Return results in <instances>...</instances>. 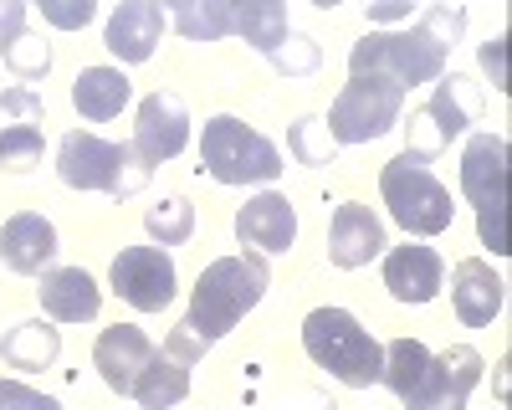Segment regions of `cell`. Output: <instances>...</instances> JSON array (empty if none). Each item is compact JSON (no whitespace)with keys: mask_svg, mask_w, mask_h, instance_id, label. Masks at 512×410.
Segmentation results:
<instances>
[{"mask_svg":"<svg viewBox=\"0 0 512 410\" xmlns=\"http://www.w3.org/2000/svg\"><path fill=\"white\" fill-rule=\"evenodd\" d=\"M461 31H466L461 6H431V11H420V21L410 31H369L364 41H354L349 72L354 77H384V82H395L400 93H410L415 82H436L446 72Z\"/></svg>","mask_w":512,"mask_h":410,"instance_id":"6da1fadb","label":"cell"},{"mask_svg":"<svg viewBox=\"0 0 512 410\" xmlns=\"http://www.w3.org/2000/svg\"><path fill=\"white\" fill-rule=\"evenodd\" d=\"M267 282H272V267H267V257H221V262H210L205 272H200V282H195V298H190V328L205 339V344H216V339H226L231 328L262 303V293H267Z\"/></svg>","mask_w":512,"mask_h":410,"instance_id":"7a4b0ae2","label":"cell"},{"mask_svg":"<svg viewBox=\"0 0 512 410\" xmlns=\"http://www.w3.org/2000/svg\"><path fill=\"white\" fill-rule=\"evenodd\" d=\"M303 349L313 354V364H323L333 380H344L354 390H369L384 375L379 339L369 334V328L349 308H313L303 318Z\"/></svg>","mask_w":512,"mask_h":410,"instance_id":"3957f363","label":"cell"},{"mask_svg":"<svg viewBox=\"0 0 512 410\" xmlns=\"http://www.w3.org/2000/svg\"><path fill=\"white\" fill-rule=\"evenodd\" d=\"M57 175L72 190H103V195H134L154 180V170L139 159L134 144H108L98 134L72 129L57 149Z\"/></svg>","mask_w":512,"mask_h":410,"instance_id":"277c9868","label":"cell"},{"mask_svg":"<svg viewBox=\"0 0 512 410\" xmlns=\"http://www.w3.org/2000/svg\"><path fill=\"white\" fill-rule=\"evenodd\" d=\"M507 139L502 134H477L461 154V195L477 205V236L492 246V257H507Z\"/></svg>","mask_w":512,"mask_h":410,"instance_id":"5b68a950","label":"cell"},{"mask_svg":"<svg viewBox=\"0 0 512 410\" xmlns=\"http://www.w3.org/2000/svg\"><path fill=\"white\" fill-rule=\"evenodd\" d=\"M200 164L210 180L221 185H267L282 175V154L267 134L246 129L236 113H221L205 123V139H200Z\"/></svg>","mask_w":512,"mask_h":410,"instance_id":"8992f818","label":"cell"},{"mask_svg":"<svg viewBox=\"0 0 512 410\" xmlns=\"http://www.w3.org/2000/svg\"><path fill=\"white\" fill-rule=\"evenodd\" d=\"M379 195H384V205H390V216L405 236H441L456 216L451 190L410 154L390 159L379 170Z\"/></svg>","mask_w":512,"mask_h":410,"instance_id":"52a82bcc","label":"cell"},{"mask_svg":"<svg viewBox=\"0 0 512 410\" xmlns=\"http://www.w3.org/2000/svg\"><path fill=\"white\" fill-rule=\"evenodd\" d=\"M477 113H482L477 82L461 77V72H441L431 103H425L420 113H410V123H405V154L420 159V164L436 159V154H446L451 139L466 134V129L477 123Z\"/></svg>","mask_w":512,"mask_h":410,"instance_id":"ba28073f","label":"cell"},{"mask_svg":"<svg viewBox=\"0 0 512 410\" xmlns=\"http://www.w3.org/2000/svg\"><path fill=\"white\" fill-rule=\"evenodd\" d=\"M400 108H405V93L395 88V82L349 77L323 123H328L333 144H374V139H384L400 123Z\"/></svg>","mask_w":512,"mask_h":410,"instance_id":"9c48e42d","label":"cell"},{"mask_svg":"<svg viewBox=\"0 0 512 410\" xmlns=\"http://www.w3.org/2000/svg\"><path fill=\"white\" fill-rule=\"evenodd\" d=\"M113 293L139 313H159L175 303V262L164 246H123L113 257Z\"/></svg>","mask_w":512,"mask_h":410,"instance_id":"30bf717a","label":"cell"},{"mask_svg":"<svg viewBox=\"0 0 512 410\" xmlns=\"http://www.w3.org/2000/svg\"><path fill=\"white\" fill-rule=\"evenodd\" d=\"M190 144V108H185V98L180 93H149L144 103H139V123H134V149H139V159L149 164H164V159H175L180 149Z\"/></svg>","mask_w":512,"mask_h":410,"instance_id":"8fae6325","label":"cell"},{"mask_svg":"<svg viewBox=\"0 0 512 410\" xmlns=\"http://www.w3.org/2000/svg\"><path fill=\"white\" fill-rule=\"evenodd\" d=\"M482 380V354L472 344H451L446 354H431V375L405 410H466V395Z\"/></svg>","mask_w":512,"mask_h":410,"instance_id":"7c38bea8","label":"cell"},{"mask_svg":"<svg viewBox=\"0 0 512 410\" xmlns=\"http://www.w3.org/2000/svg\"><path fill=\"white\" fill-rule=\"evenodd\" d=\"M384 246H390V241H384V221L369 211V205L344 200L333 211V226H328V257H333V267H344V272L369 267Z\"/></svg>","mask_w":512,"mask_h":410,"instance_id":"4fadbf2b","label":"cell"},{"mask_svg":"<svg viewBox=\"0 0 512 410\" xmlns=\"http://www.w3.org/2000/svg\"><path fill=\"white\" fill-rule=\"evenodd\" d=\"M149 359H154V344H149L144 328H134V323H113V328H103L98 344H93L98 375H103V385L118 390V395H134V380L144 375V364H149Z\"/></svg>","mask_w":512,"mask_h":410,"instance_id":"5bb4252c","label":"cell"},{"mask_svg":"<svg viewBox=\"0 0 512 410\" xmlns=\"http://www.w3.org/2000/svg\"><path fill=\"white\" fill-rule=\"evenodd\" d=\"M159 36H164V6L159 0H123V6L108 16V31H103L108 52L118 62H149Z\"/></svg>","mask_w":512,"mask_h":410,"instance_id":"9a60e30c","label":"cell"},{"mask_svg":"<svg viewBox=\"0 0 512 410\" xmlns=\"http://www.w3.org/2000/svg\"><path fill=\"white\" fill-rule=\"evenodd\" d=\"M57 257V226L36 211H21L0 226V262L21 277H41Z\"/></svg>","mask_w":512,"mask_h":410,"instance_id":"2e32d148","label":"cell"},{"mask_svg":"<svg viewBox=\"0 0 512 410\" xmlns=\"http://www.w3.org/2000/svg\"><path fill=\"white\" fill-rule=\"evenodd\" d=\"M236 236H241V246H256V252H287L292 236H297L292 200L277 195V190L251 195L241 211H236Z\"/></svg>","mask_w":512,"mask_h":410,"instance_id":"e0dca14e","label":"cell"},{"mask_svg":"<svg viewBox=\"0 0 512 410\" xmlns=\"http://www.w3.org/2000/svg\"><path fill=\"white\" fill-rule=\"evenodd\" d=\"M451 303H456V318L466 328H487L502 313V303H507V282L482 257H466L451 272Z\"/></svg>","mask_w":512,"mask_h":410,"instance_id":"ac0fdd59","label":"cell"},{"mask_svg":"<svg viewBox=\"0 0 512 410\" xmlns=\"http://www.w3.org/2000/svg\"><path fill=\"white\" fill-rule=\"evenodd\" d=\"M441 277H446L441 257L420 241H405L384 257V287H390L395 303H431L441 293Z\"/></svg>","mask_w":512,"mask_h":410,"instance_id":"d6986e66","label":"cell"},{"mask_svg":"<svg viewBox=\"0 0 512 410\" xmlns=\"http://www.w3.org/2000/svg\"><path fill=\"white\" fill-rule=\"evenodd\" d=\"M41 308H47L57 323H88L98 318V282L82 272V267H52V272H41Z\"/></svg>","mask_w":512,"mask_h":410,"instance_id":"ffe728a7","label":"cell"},{"mask_svg":"<svg viewBox=\"0 0 512 410\" xmlns=\"http://www.w3.org/2000/svg\"><path fill=\"white\" fill-rule=\"evenodd\" d=\"M128 93H134V82H128L118 67H82L77 82H72V103L88 123H108L123 113Z\"/></svg>","mask_w":512,"mask_h":410,"instance_id":"44dd1931","label":"cell"},{"mask_svg":"<svg viewBox=\"0 0 512 410\" xmlns=\"http://www.w3.org/2000/svg\"><path fill=\"white\" fill-rule=\"evenodd\" d=\"M185 395H190V364H180L169 349H154L144 375L134 380V400L144 410H175Z\"/></svg>","mask_w":512,"mask_h":410,"instance_id":"7402d4cb","label":"cell"},{"mask_svg":"<svg viewBox=\"0 0 512 410\" xmlns=\"http://www.w3.org/2000/svg\"><path fill=\"white\" fill-rule=\"evenodd\" d=\"M57 354H62V334L52 323H41V318L16 323L11 334L0 339V359H6L11 369H47Z\"/></svg>","mask_w":512,"mask_h":410,"instance_id":"603a6c76","label":"cell"},{"mask_svg":"<svg viewBox=\"0 0 512 410\" xmlns=\"http://www.w3.org/2000/svg\"><path fill=\"white\" fill-rule=\"evenodd\" d=\"M425 375H431V349H425L420 339H395L390 349H384V375H379V385H390L405 405L420 395Z\"/></svg>","mask_w":512,"mask_h":410,"instance_id":"cb8c5ba5","label":"cell"},{"mask_svg":"<svg viewBox=\"0 0 512 410\" xmlns=\"http://www.w3.org/2000/svg\"><path fill=\"white\" fill-rule=\"evenodd\" d=\"M287 11L277 6V0H236V36H246L256 52H262L272 62V52L287 41Z\"/></svg>","mask_w":512,"mask_h":410,"instance_id":"d4e9b609","label":"cell"},{"mask_svg":"<svg viewBox=\"0 0 512 410\" xmlns=\"http://www.w3.org/2000/svg\"><path fill=\"white\" fill-rule=\"evenodd\" d=\"M175 26L190 41H221L236 31V0H175Z\"/></svg>","mask_w":512,"mask_h":410,"instance_id":"484cf974","label":"cell"},{"mask_svg":"<svg viewBox=\"0 0 512 410\" xmlns=\"http://www.w3.org/2000/svg\"><path fill=\"white\" fill-rule=\"evenodd\" d=\"M144 226H149V236H154L159 246H185L190 231H195V205H190L185 195H169V200L149 205Z\"/></svg>","mask_w":512,"mask_h":410,"instance_id":"4316f807","label":"cell"},{"mask_svg":"<svg viewBox=\"0 0 512 410\" xmlns=\"http://www.w3.org/2000/svg\"><path fill=\"white\" fill-rule=\"evenodd\" d=\"M287 144H292L297 164H333V154H338V144H333V134H328V123H323L318 113L297 118L292 134H287Z\"/></svg>","mask_w":512,"mask_h":410,"instance_id":"83f0119b","label":"cell"},{"mask_svg":"<svg viewBox=\"0 0 512 410\" xmlns=\"http://www.w3.org/2000/svg\"><path fill=\"white\" fill-rule=\"evenodd\" d=\"M0 57H6V67H11L16 82H36V77H47V72H52V47H47V41H36L31 31L16 36Z\"/></svg>","mask_w":512,"mask_h":410,"instance_id":"f1b7e54d","label":"cell"},{"mask_svg":"<svg viewBox=\"0 0 512 410\" xmlns=\"http://www.w3.org/2000/svg\"><path fill=\"white\" fill-rule=\"evenodd\" d=\"M41 164V129H0V170L31 175Z\"/></svg>","mask_w":512,"mask_h":410,"instance_id":"f546056e","label":"cell"},{"mask_svg":"<svg viewBox=\"0 0 512 410\" xmlns=\"http://www.w3.org/2000/svg\"><path fill=\"white\" fill-rule=\"evenodd\" d=\"M318 62H323L318 41H313V36H303V31H287V41L272 52V67H277V72H287V77H308V72H318Z\"/></svg>","mask_w":512,"mask_h":410,"instance_id":"4dcf8cb0","label":"cell"},{"mask_svg":"<svg viewBox=\"0 0 512 410\" xmlns=\"http://www.w3.org/2000/svg\"><path fill=\"white\" fill-rule=\"evenodd\" d=\"M0 123L6 129H41L47 108H41V98L31 88H11V93H0Z\"/></svg>","mask_w":512,"mask_h":410,"instance_id":"1f68e13d","label":"cell"},{"mask_svg":"<svg viewBox=\"0 0 512 410\" xmlns=\"http://www.w3.org/2000/svg\"><path fill=\"white\" fill-rule=\"evenodd\" d=\"M93 16H98L93 0H41V21H52L62 31H82Z\"/></svg>","mask_w":512,"mask_h":410,"instance_id":"d6a6232c","label":"cell"},{"mask_svg":"<svg viewBox=\"0 0 512 410\" xmlns=\"http://www.w3.org/2000/svg\"><path fill=\"white\" fill-rule=\"evenodd\" d=\"M0 410H62V400L52 395H41L21 380H0Z\"/></svg>","mask_w":512,"mask_h":410,"instance_id":"836d02e7","label":"cell"},{"mask_svg":"<svg viewBox=\"0 0 512 410\" xmlns=\"http://www.w3.org/2000/svg\"><path fill=\"white\" fill-rule=\"evenodd\" d=\"M164 349H169V354H175L180 364H195V359H205V349H210V344H205V339L195 334V328H190V323H180V328H175V334H169V344H164Z\"/></svg>","mask_w":512,"mask_h":410,"instance_id":"e575fe53","label":"cell"},{"mask_svg":"<svg viewBox=\"0 0 512 410\" xmlns=\"http://www.w3.org/2000/svg\"><path fill=\"white\" fill-rule=\"evenodd\" d=\"M16 36H26V6L21 0H0V52H6Z\"/></svg>","mask_w":512,"mask_h":410,"instance_id":"d590c367","label":"cell"},{"mask_svg":"<svg viewBox=\"0 0 512 410\" xmlns=\"http://www.w3.org/2000/svg\"><path fill=\"white\" fill-rule=\"evenodd\" d=\"M482 67H487V77H492V88H497V93H507V72H502V41H487V47H482Z\"/></svg>","mask_w":512,"mask_h":410,"instance_id":"8d00e7d4","label":"cell"},{"mask_svg":"<svg viewBox=\"0 0 512 410\" xmlns=\"http://www.w3.org/2000/svg\"><path fill=\"white\" fill-rule=\"evenodd\" d=\"M369 21H410V6L395 0V6H369Z\"/></svg>","mask_w":512,"mask_h":410,"instance_id":"74e56055","label":"cell"},{"mask_svg":"<svg viewBox=\"0 0 512 410\" xmlns=\"http://www.w3.org/2000/svg\"><path fill=\"white\" fill-rule=\"evenodd\" d=\"M497 410H502V405H497Z\"/></svg>","mask_w":512,"mask_h":410,"instance_id":"f35d334b","label":"cell"}]
</instances>
